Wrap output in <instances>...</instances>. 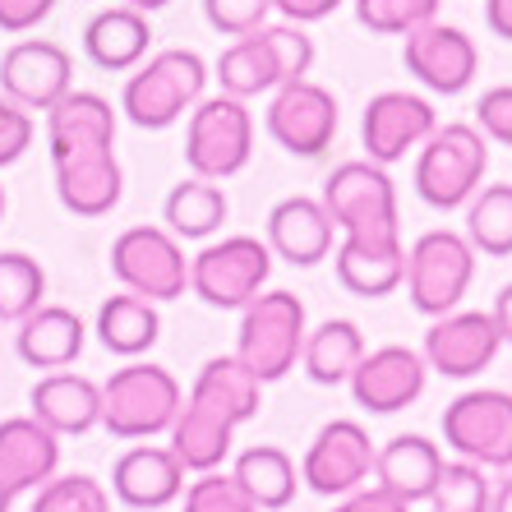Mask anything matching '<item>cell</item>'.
<instances>
[{
	"label": "cell",
	"instance_id": "cell-41",
	"mask_svg": "<svg viewBox=\"0 0 512 512\" xmlns=\"http://www.w3.org/2000/svg\"><path fill=\"white\" fill-rule=\"evenodd\" d=\"M33 148V116L0 93V167H14Z\"/></svg>",
	"mask_w": 512,
	"mask_h": 512
},
{
	"label": "cell",
	"instance_id": "cell-14",
	"mask_svg": "<svg viewBox=\"0 0 512 512\" xmlns=\"http://www.w3.org/2000/svg\"><path fill=\"white\" fill-rule=\"evenodd\" d=\"M74 88V60L60 42L24 37L0 56V93L24 111H51Z\"/></svg>",
	"mask_w": 512,
	"mask_h": 512
},
{
	"label": "cell",
	"instance_id": "cell-40",
	"mask_svg": "<svg viewBox=\"0 0 512 512\" xmlns=\"http://www.w3.org/2000/svg\"><path fill=\"white\" fill-rule=\"evenodd\" d=\"M203 14L222 37H250L254 28L268 24L273 0H203Z\"/></svg>",
	"mask_w": 512,
	"mask_h": 512
},
{
	"label": "cell",
	"instance_id": "cell-16",
	"mask_svg": "<svg viewBox=\"0 0 512 512\" xmlns=\"http://www.w3.org/2000/svg\"><path fill=\"white\" fill-rule=\"evenodd\" d=\"M402 65L416 74L420 84L429 93H443V97H457L466 88L476 84L480 74V51L476 42L453 24H425L416 33H406V47H402Z\"/></svg>",
	"mask_w": 512,
	"mask_h": 512
},
{
	"label": "cell",
	"instance_id": "cell-26",
	"mask_svg": "<svg viewBox=\"0 0 512 512\" xmlns=\"http://www.w3.org/2000/svg\"><path fill=\"white\" fill-rule=\"evenodd\" d=\"M148 42H153V28H148V14L130 10V5H111V10L93 14L84 28V51L97 70L107 74H125L139 70L143 56H148Z\"/></svg>",
	"mask_w": 512,
	"mask_h": 512
},
{
	"label": "cell",
	"instance_id": "cell-15",
	"mask_svg": "<svg viewBox=\"0 0 512 512\" xmlns=\"http://www.w3.org/2000/svg\"><path fill=\"white\" fill-rule=\"evenodd\" d=\"M499 328H494V314L485 310H453L443 319L429 323L425 333V365L443 379H476L480 370L494 365L499 356Z\"/></svg>",
	"mask_w": 512,
	"mask_h": 512
},
{
	"label": "cell",
	"instance_id": "cell-25",
	"mask_svg": "<svg viewBox=\"0 0 512 512\" xmlns=\"http://www.w3.org/2000/svg\"><path fill=\"white\" fill-rule=\"evenodd\" d=\"M439 471H443V453L439 443H429L425 434H397L374 457L379 489H388L402 503H425L434 494V485H439Z\"/></svg>",
	"mask_w": 512,
	"mask_h": 512
},
{
	"label": "cell",
	"instance_id": "cell-20",
	"mask_svg": "<svg viewBox=\"0 0 512 512\" xmlns=\"http://www.w3.org/2000/svg\"><path fill=\"white\" fill-rule=\"evenodd\" d=\"M185 466L171 448L162 443H139L130 453H120L116 471H111V494H116L125 508H139V512H153V508H167L185 494Z\"/></svg>",
	"mask_w": 512,
	"mask_h": 512
},
{
	"label": "cell",
	"instance_id": "cell-30",
	"mask_svg": "<svg viewBox=\"0 0 512 512\" xmlns=\"http://www.w3.org/2000/svg\"><path fill=\"white\" fill-rule=\"evenodd\" d=\"M162 337V319H157V305L153 300L134 296V291H120V296L102 300L97 310V342L107 346L111 356H143L153 351V342Z\"/></svg>",
	"mask_w": 512,
	"mask_h": 512
},
{
	"label": "cell",
	"instance_id": "cell-28",
	"mask_svg": "<svg viewBox=\"0 0 512 512\" xmlns=\"http://www.w3.org/2000/svg\"><path fill=\"white\" fill-rule=\"evenodd\" d=\"M47 143L51 153H60V148H116V107L102 93L70 88L47 111Z\"/></svg>",
	"mask_w": 512,
	"mask_h": 512
},
{
	"label": "cell",
	"instance_id": "cell-3",
	"mask_svg": "<svg viewBox=\"0 0 512 512\" xmlns=\"http://www.w3.org/2000/svg\"><path fill=\"white\" fill-rule=\"evenodd\" d=\"M203 88H208V65H203L199 51L167 47L125 79L120 111H125L130 125H139V130H167L185 111L199 107Z\"/></svg>",
	"mask_w": 512,
	"mask_h": 512
},
{
	"label": "cell",
	"instance_id": "cell-1",
	"mask_svg": "<svg viewBox=\"0 0 512 512\" xmlns=\"http://www.w3.org/2000/svg\"><path fill=\"white\" fill-rule=\"evenodd\" d=\"M323 213L342 231L337 250V282L360 300L393 296L406 277L402 217H397V185L379 162H342L323 180Z\"/></svg>",
	"mask_w": 512,
	"mask_h": 512
},
{
	"label": "cell",
	"instance_id": "cell-4",
	"mask_svg": "<svg viewBox=\"0 0 512 512\" xmlns=\"http://www.w3.org/2000/svg\"><path fill=\"white\" fill-rule=\"evenodd\" d=\"M305 333V300L296 291H263L240 314L236 356L259 383H277L300 365Z\"/></svg>",
	"mask_w": 512,
	"mask_h": 512
},
{
	"label": "cell",
	"instance_id": "cell-7",
	"mask_svg": "<svg viewBox=\"0 0 512 512\" xmlns=\"http://www.w3.org/2000/svg\"><path fill=\"white\" fill-rule=\"evenodd\" d=\"M476 277V250L457 231H425L406 250V296L425 319H443L462 305Z\"/></svg>",
	"mask_w": 512,
	"mask_h": 512
},
{
	"label": "cell",
	"instance_id": "cell-35",
	"mask_svg": "<svg viewBox=\"0 0 512 512\" xmlns=\"http://www.w3.org/2000/svg\"><path fill=\"white\" fill-rule=\"evenodd\" d=\"M37 305H47V273L24 250L0 254V323H24Z\"/></svg>",
	"mask_w": 512,
	"mask_h": 512
},
{
	"label": "cell",
	"instance_id": "cell-19",
	"mask_svg": "<svg viewBox=\"0 0 512 512\" xmlns=\"http://www.w3.org/2000/svg\"><path fill=\"white\" fill-rule=\"evenodd\" d=\"M51 171H56V199L74 217H107L125 190L116 148H60L51 153Z\"/></svg>",
	"mask_w": 512,
	"mask_h": 512
},
{
	"label": "cell",
	"instance_id": "cell-23",
	"mask_svg": "<svg viewBox=\"0 0 512 512\" xmlns=\"http://www.w3.org/2000/svg\"><path fill=\"white\" fill-rule=\"evenodd\" d=\"M333 231L337 227L328 222L319 199L291 194V199L273 203V213H268V250L291 268H314L333 254Z\"/></svg>",
	"mask_w": 512,
	"mask_h": 512
},
{
	"label": "cell",
	"instance_id": "cell-13",
	"mask_svg": "<svg viewBox=\"0 0 512 512\" xmlns=\"http://www.w3.org/2000/svg\"><path fill=\"white\" fill-rule=\"evenodd\" d=\"M268 134L291 157H323L337 139V97L314 79L282 84L268 102Z\"/></svg>",
	"mask_w": 512,
	"mask_h": 512
},
{
	"label": "cell",
	"instance_id": "cell-2",
	"mask_svg": "<svg viewBox=\"0 0 512 512\" xmlns=\"http://www.w3.org/2000/svg\"><path fill=\"white\" fill-rule=\"evenodd\" d=\"M314 70V42L300 24H263L250 37H236L217 56V84L222 93L250 102L259 93H277L282 84L310 79Z\"/></svg>",
	"mask_w": 512,
	"mask_h": 512
},
{
	"label": "cell",
	"instance_id": "cell-48",
	"mask_svg": "<svg viewBox=\"0 0 512 512\" xmlns=\"http://www.w3.org/2000/svg\"><path fill=\"white\" fill-rule=\"evenodd\" d=\"M489 512H512V476L494 489V499H489Z\"/></svg>",
	"mask_w": 512,
	"mask_h": 512
},
{
	"label": "cell",
	"instance_id": "cell-29",
	"mask_svg": "<svg viewBox=\"0 0 512 512\" xmlns=\"http://www.w3.org/2000/svg\"><path fill=\"white\" fill-rule=\"evenodd\" d=\"M190 402L208 406V411H217L222 420H231V425L240 429L245 420L259 416L263 383L245 370V360H240V356H213L199 370V379H194Z\"/></svg>",
	"mask_w": 512,
	"mask_h": 512
},
{
	"label": "cell",
	"instance_id": "cell-21",
	"mask_svg": "<svg viewBox=\"0 0 512 512\" xmlns=\"http://www.w3.org/2000/svg\"><path fill=\"white\" fill-rule=\"evenodd\" d=\"M60 471V439L42 420H0V494L19 499L24 489H42Z\"/></svg>",
	"mask_w": 512,
	"mask_h": 512
},
{
	"label": "cell",
	"instance_id": "cell-36",
	"mask_svg": "<svg viewBox=\"0 0 512 512\" xmlns=\"http://www.w3.org/2000/svg\"><path fill=\"white\" fill-rule=\"evenodd\" d=\"M489 499H494V489H489L485 466L443 462L439 485L429 494V508L434 512H489Z\"/></svg>",
	"mask_w": 512,
	"mask_h": 512
},
{
	"label": "cell",
	"instance_id": "cell-33",
	"mask_svg": "<svg viewBox=\"0 0 512 512\" xmlns=\"http://www.w3.org/2000/svg\"><path fill=\"white\" fill-rule=\"evenodd\" d=\"M231 476L240 480V489H245L263 512L286 508L300 489L296 462H291L282 448H273V443H254V448H245V453L236 457V471H231Z\"/></svg>",
	"mask_w": 512,
	"mask_h": 512
},
{
	"label": "cell",
	"instance_id": "cell-11",
	"mask_svg": "<svg viewBox=\"0 0 512 512\" xmlns=\"http://www.w3.org/2000/svg\"><path fill=\"white\" fill-rule=\"evenodd\" d=\"M111 273L143 300H176L190 291V259L167 227H130L111 240Z\"/></svg>",
	"mask_w": 512,
	"mask_h": 512
},
{
	"label": "cell",
	"instance_id": "cell-32",
	"mask_svg": "<svg viewBox=\"0 0 512 512\" xmlns=\"http://www.w3.org/2000/svg\"><path fill=\"white\" fill-rule=\"evenodd\" d=\"M365 356V337H360V323L351 319H323L314 333H305V351H300V365L314 383L333 388V383H346L351 370Z\"/></svg>",
	"mask_w": 512,
	"mask_h": 512
},
{
	"label": "cell",
	"instance_id": "cell-31",
	"mask_svg": "<svg viewBox=\"0 0 512 512\" xmlns=\"http://www.w3.org/2000/svg\"><path fill=\"white\" fill-rule=\"evenodd\" d=\"M227 213H231L227 190L203 176L180 180L176 190L167 194V203H162V222H167V231L176 240H208L213 231H222Z\"/></svg>",
	"mask_w": 512,
	"mask_h": 512
},
{
	"label": "cell",
	"instance_id": "cell-37",
	"mask_svg": "<svg viewBox=\"0 0 512 512\" xmlns=\"http://www.w3.org/2000/svg\"><path fill=\"white\" fill-rule=\"evenodd\" d=\"M360 28L383 37H406L439 19V0H356Z\"/></svg>",
	"mask_w": 512,
	"mask_h": 512
},
{
	"label": "cell",
	"instance_id": "cell-5",
	"mask_svg": "<svg viewBox=\"0 0 512 512\" xmlns=\"http://www.w3.org/2000/svg\"><path fill=\"white\" fill-rule=\"evenodd\" d=\"M180 402L185 393H180L176 374L153 360L148 365L130 360L125 370H116L102 383V429L111 439H157L171 429Z\"/></svg>",
	"mask_w": 512,
	"mask_h": 512
},
{
	"label": "cell",
	"instance_id": "cell-42",
	"mask_svg": "<svg viewBox=\"0 0 512 512\" xmlns=\"http://www.w3.org/2000/svg\"><path fill=\"white\" fill-rule=\"evenodd\" d=\"M476 130L485 134V139L512 148V84L480 93V102H476Z\"/></svg>",
	"mask_w": 512,
	"mask_h": 512
},
{
	"label": "cell",
	"instance_id": "cell-43",
	"mask_svg": "<svg viewBox=\"0 0 512 512\" xmlns=\"http://www.w3.org/2000/svg\"><path fill=\"white\" fill-rule=\"evenodd\" d=\"M51 10H56V0H0V33H33Z\"/></svg>",
	"mask_w": 512,
	"mask_h": 512
},
{
	"label": "cell",
	"instance_id": "cell-45",
	"mask_svg": "<svg viewBox=\"0 0 512 512\" xmlns=\"http://www.w3.org/2000/svg\"><path fill=\"white\" fill-rule=\"evenodd\" d=\"M337 5H342V0H273V10L286 14V24H319Z\"/></svg>",
	"mask_w": 512,
	"mask_h": 512
},
{
	"label": "cell",
	"instance_id": "cell-47",
	"mask_svg": "<svg viewBox=\"0 0 512 512\" xmlns=\"http://www.w3.org/2000/svg\"><path fill=\"white\" fill-rule=\"evenodd\" d=\"M494 328H499V337H503V346H512V282L499 291V300H494Z\"/></svg>",
	"mask_w": 512,
	"mask_h": 512
},
{
	"label": "cell",
	"instance_id": "cell-24",
	"mask_svg": "<svg viewBox=\"0 0 512 512\" xmlns=\"http://www.w3.org/2000/svg\"><path fill=\"white\" fill-rule=\"evenodd\" d=\"M84 342H88V328L84 319L65 305H37L24 323H19V333H14V351L24 365L33 370H70L74 360L84 356Z\"/></svg>",
	"mask_w": 512,
	"mask_h": 512
},
{
	"label": "cell",
	"instance_id": "cell-34",
	"mask_svg": "<svg viewBox=\"0 0 512 512\" xmlns=\"http://www.w3.org/2000/svg\"><path fill=\"white\" fill-rule=\"evenodd\" d=\"M466 240L489 259L512 254V185H485L466 203Z\"/></svg>",
	"mask_w": 512,
	"mask_h": 512
},
{
	"label": "cell",
	"instance_id": "cell-38",
	"mask_svg": "<svg viewBox=\"0 0 512 512\" xmlns=\"http://www.w3.org/2000/svg\"><path fill=\"white\" fill-rule=\"evenodd\" d=\"M33 512H111V494L93 476H51L37 489Z\"/></svg>",
	"mask_w": 512,
	"mask_h": 512
},
{
	"label": "cell",
	"instance_id": "cell-12",
	"mask_svg": "<svg viewBox=\"0 0 512 512\" xmlns=\"http://www.w3.org/2000/svg\"><path fill=\"white\" fill-rule=\"evenodd\" d=\"M374 439L365 434V425L356 420H328V425L314 434V443L305 448V462H300V480L323 494V499H337V494H351L365 480L374 476Z\"/></svg>",
	"mask_w": 512,
	"mask_h": 512
},
{
	"label": "cell",
	"instance_id": "cell-44",
	"mask_svg": "<svg viewBox=\"0 0 512 512\" xmlns=\"http://www.w3.org/2000/svg\"><path fill=\"white\" fill-rule=\"evenodd\" d=\"M333 512H411V503L393 499L388 489H351V494H342V503H337Z\"/></svg>",
	"mask_w": 512,
	"mask_h": 512
},
{
	"label": "cell",
	"instance_id": "cell-22",
	"mask_svg": "<svg viewBox=\"0 0 512 512\" xmlns=\"http://www.w3.org/2000/svg\"><path fill=\"white\" fill-rule=\"evenodd\" d=\"M28 406H33V420H42L56 439H70V434L79 439L102 425V383H93L88 374L51 370L33 383Z\"/></svg>",
	"mask_w": 512,
	"mask_h": 512
},
{
	"label": "cell",
	"instance_id": "cell-27",
	"mask_svg": "<svg viewBox=\"0 0 512 512\" xmlns=\"http://www.w3.org/2000/svg\"><path fill=\"white\" fill-rule=\"evenodd\" d=\"M171 453L180 457V466L190 471V476H203V471H222V462L231 457V443H236V425L222 420L217 411L199 402H180L176 420H171Z\"/></svg>",
	"mask_w": 512,
	"mask_h": 512
},
{
	"label": "cell",
	"instance_id": "cell-39",
	"mask_svg": "<svg viewBox=\"0 0 512 512\" xmlns=\"http://www.w3.org/2000/svg\"><path fill=\"white\" fill-rule=\"evenodd\" d=\"M185 512H263V508L240 489L236 476H227V471H203V476L185 489Z\"/></svg>",
	"mask_w": 512,
	"mask_h": 512
},
{
	"label": "cell",
	"instance_id": "cell-8",
	"mask_svg": "<svg viewBox=\"0 0 512 512\" xmlns=\"http://www.w3.org/2000/svg\"><path fill=\"white\" fill-rule=\"evenodd\" d=\"M254 153V116L250 107L231 93L203 97L190 111L185 130V162L203 180H231L250 167Z\"/></svg>",
	"mask_w": 512,
	"mask_h": 512
},
{
	"label": "cell",
	"instance_id": "cell-49",
	"mask_svg": "<svg viewBox=\"0 0 512 512\" xmlns=\"http://www.w3.org/2000/svg\"><path fill=\"white\" fill-rule=\"evenodd\" d=\"M120 5H130V10H139V14H153V10H162V5H171V0H120Z\"/></svg>",
	"mask_w": 512,
	"mask_h": 512
},
{
	"label": "cell",
	"instance_id": "cell-9",
	"mask_svg": "<svg viewBox=\"0 0 512 512\" xmlns=\"http://www.w3.org/2000/svg\"><path fill=\"white\" fill-rule=\"evenodd\" d=\"M273 273V250L259 236H227L203 245L190 259V291L213 310H245L263 296Z\"/></svg>",
	"mask_w": 512,
	"mask_h": 512
},
{
	"label": "cell",
	"instance_id": "cell-46",
	"mask_svg": "<svg viewBox=\"0 0 512 512\" xmlns=\"http://www.w3.org/2000/svg\"><path fill=\"white\" fill-rule=\"evenodd\" d=\"M485 24L494 37L512 42V0H485Z\"/></svg>",
	"mask_w": 512,
	"mask_h": 512
},
{
	"label": "cell",
	"instance_id": "cell-18",
	"mask_svg": "<svg viewBox=\"0 0 512 512\" xmlns=\"http://www.w3.org/2000/svg\"><path fill=\"white\" fill-rule=\"evenodd\" d=\"M434 130H439V116H434V107L416 93H379V97H370V107L360 116L365 153H370V162H379V167L402 162V157L411 153V148H420Z\"/></svg>",
	"mask_w": 512,
	"mask_h": 512
},
{
	"label": "cell",
	"instance_id": "cell-51",
	"mask_svg": "<svg viewBox=\"0 0 512 512\" xmlns=\"http://www.w3.org/2000/svg\"><path fill=\"white\" fill-rule=\"evenodd\" d=\"M0 217H5V185H0Z\"/></svg>",
	"mask_w": 512,
	"mask_h": 512
},
{
	"label": "cell",
	"instance_id": "cell-10",
	"mask_svg": "<svg viewBox=\"0 0 512 512\" xmlns=\"http://www.w3.org/2000/svg\"><path fill=\"white\" fill-rule=\"evenodd\" d=\"M443 443L462 462L485 471H512V393L471 388L443 406Z\"/></svg>",
	"mask_w": 512,
	"mask_h": 512
},
{
	"label": "cell",
	"instance_id": "cell-17",
	"mask_svg": "<svg viewBox=\"0 0 512 512\" xmlns=\"http://www.w3.org/2000/svg\"><path fill=\"white\" fill-rule=\"evenodd\" d=\"M425 356L411 351V346H379V351H365L360 365L351 370V397L356 406L374 411V416H393L406 411L411 402H420L425 393Z\"/></svg>",
	"mask_w": 512,
	"mask_h": 512
},
{
	"label": "cell",
	"instance_id": "cell-50",
	"mask_svg": "<svg viewBox=\"0 0 512 512\" xmlns=\"http://www.w3.org/2000/svg\"><path fill=\"white\" fill-rule=\"evenodd\" d=\"M10 503H14L10 494H0V512H10Z\"/></svg>",
	"mask_w": 512,
	"mask_h": 512
},
{
	"label": "cell",
	"instance_id": "cell-6",
	"mask_svg": "<svg viewBox=\"0 0 512 512\" xmlns=\"http://www.w3.org/2000/svg\"><path fill=\"white\" fill-rule=\"evenodd\" d=\"M489 171V139L476 125H439L420 143L416 157V194L439 208V213H453L476 199L480 180Z\"/></svg>",
	"mask_w": 512,
	"mask_h": 512
}]
</instances>
